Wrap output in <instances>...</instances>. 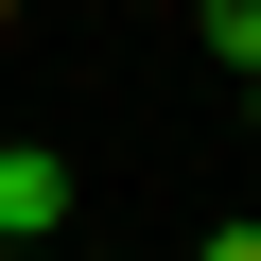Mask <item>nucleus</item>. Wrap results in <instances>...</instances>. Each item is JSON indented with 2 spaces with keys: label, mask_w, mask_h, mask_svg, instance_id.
Segmentation results:
<instances>
[{
  "label": "nucleus",
  "mask_w": 261,
  "mask_h": 261,
  "mask_svg": "<svg viewBox=\"0 0 261 261\" xmlns=\"http://www.w3.org/2000/svg\"><path fill=\"white\" fill-rule=\"evenodd\" d=\"M70 226V157L53 140H0V244H53Z\"/></svg>",
  "instance_id": "f257e3e1"
},
{
  "label": "nucleus",
  "mask_w": 261,
  "mask_h": 261,
  "mask_svg": "<svg viewBox=\"0 0 261 261\" xmlns=\"http://www.w3.org/2000/svg\"><path fill=\"white\" fill-rule=\"evenodd\" d=\"M244 105H261V70H244Z\"/></svg>",
  "instance_id": "7ed1b4c3"
},
{
  "label": "nucleus",
  "mask_w": 261,
  "mask_h": 261,
  "mask_svg": "<svg viewBox=\"0 0 261 261\" xmlns=\"http://www.w3.org/2000/svg\"><path fill=\"white\" fill-rule=\"evenodd\" d=\"M174 18H192V35L226 53V70H261V0H174Z\"/></svg>",
  "instance_id": "f03ea898"
}]
</instances>
